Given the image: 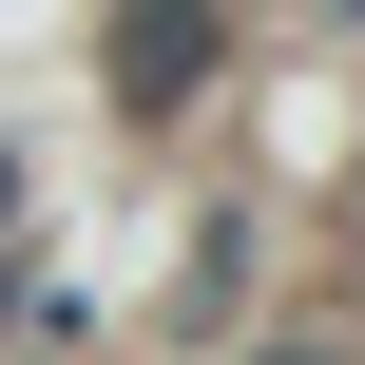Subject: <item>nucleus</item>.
<instances>
[{
	"instance_id": "nucleus-1",
	"label": "nucleus",
	"mask_w": 365,
	"mask_h": 365,
	"mask_svg": "<svg viewBox=\"0 0 365 365\" xmlns=\"http://www.w3.org/2000/svg\"><path fill=\"white\" fill-rule=\"evenodd\" d=\"M192 77H212V19L154 0V19H135V96H192Z\"/></svg>"
}]
</instances>
